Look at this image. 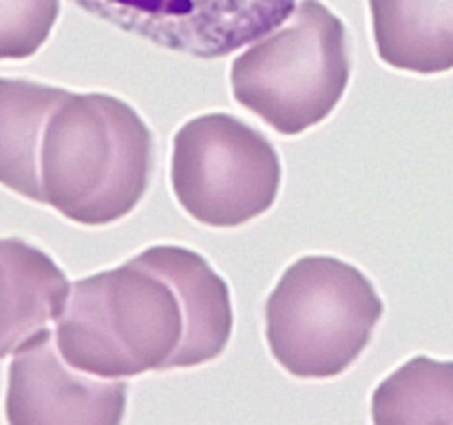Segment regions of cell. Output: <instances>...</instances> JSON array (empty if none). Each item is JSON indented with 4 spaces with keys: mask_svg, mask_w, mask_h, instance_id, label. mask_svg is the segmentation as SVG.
<instances>
[{
    "mask_svg": "<svg viewBox=\"0 0 453 425\" xmlns=\"http://www.w3.org/2000/svg\"><path fill=\"white\" fill-rule=\"evenodd\" d=\"M233 321L224 277L199 252L159 243L71 283L53 339L75 370L131 379L215 361Z\"/></svg>",
    "mask_w": 453,
    "mask_h": 425,
    "instance_id": "6da1fadb",
    "label": "cell"
},
{
    "mask_svg": "<svg viewBox=\"0 0 453 425\" xmlns=\"http://www.w3.org/2000/svg\"><path fill=\"white\" fill-rule=\"evenodd\" d=\"M153 159V133L128 102L71 91L44 128L42 204L75 224H113L146 195Z\"/></svg>",
    "mask_w": 453,
    "mask_h": 425,
    "instance_id": "7a4b0ae2",
    "label": "cell"
},
{
    "mask_svg": "<svg viewBox=\"0 0 453 425\" xmlns=\"http://www.w3.org/2000/svg\"><path fill=\"white\" fill-rule=\"evenodd\" d=\"M352 75L343 20L321 0H299L290 16L233 60L234 100L281 135H299L339 106Z\"/></svg>",
    "mask_w": 453,
    "mask_h": 425,
    "instance_id": "3957f363",
    "label": "cell"
},
{
    "mask_svg": "<svg viewBox=\"0 0 453 425\" xmlns=\"http://www.w3.org/2000/svg\"><path fill=\"white\" fill-rule=\"evenodd\" d=\"M374 283L343 259H296L265 301V339L296 379H334L370 345L383 317Z\"/></svg>",
    "mask_w": 453,
    "mask_h": 425,
    "instance_id": "277c9868",
    "label": "cell"
},
{
    "mask_svg": "<svg viewBox=\"0 0 453 425\" xmlns=\"http://www.w3.org/2000/svg\"><path fill=\"white\" fill-rule=\"evenodd\" d=\"M281 175L273 142L234 115H199L173 140V193L203 226L237 228L268 212L277 202Z\"/></svg>",
    "mask_w": 453,
    "mask_h": 425,
    "instance_id": "5b68a950",
    "label": "cell"
},
{
    "mask_svg": "<svg viewBox=\"0 0 453 425\" xmlns=\"http://www.w3.org/2000/svg\"><path fill=\"white\" fill-rule=\"evenodd\" d=\"M97 20L199 60L230 56L281 25L299 0H71Z\"/></svg>",
    "mask_w": 453,
    "mask_h": 425,
    "instance_id": "8992f818",
    "label": "cell"
},
{
    "mask_svg": "<svg viewBox=\"0 0 453 425\" xmlns=\"http://www.w3.org/2000/svg\"><path fill=\"white\" fill-rule=\"evenodd\" d=\"M4 414L12 425H118L127 410V379H100L62 359L51 328L12 354Z\"/></svg>",
    "mask_w": 453,
    "mask_h": 425,
    "instance_id": "52a82bcc",
    "label": "cell"
},
{
    "mask_svg": "<svg viewBox=\"0 0 453 425\" xmlns=\"http://www.w3.org/2000/svg\"><path fill=\"white\" fill-rule=\"evenodd\" d=\"M71 283L44 251L0 239V359L16 352L65 310Z\"/></svg>",
    "mask_w": 453,
    "mask_h": 425,
    "instance_id": "ba28073f",
    "label": "cell"
},
{
    "mask_svg": "<svg viewBox=\"0 0 453 425\" xmlns=\"http://www.w3.org/2000/svg\"><path fill=\"white\" fill-rule=\"evenodd\" d=\"M380 62L418 75L453 69V0H370Z\"/></svg>",
    "mask_w": 453,
    "mask_h": 425,
    "instance_id": "9c48e42d",
    "label": "cell"
},
{
    "mask_svg": "<svg viewBox=\"0 0 453 425\" xmlns=\"http://www.w3.org/2000/svg\"><path fill=\"white\" fill-rule=\"evenodd\" d=\"M71 91L31 80L0 78V184L42 204L40 146L53 111Z\"/></svg>",
    "mask_w": 453,
    "mask_h": 425,
    "instance_id": "30bf717a",
    "label": "cell"
},
{
    "mask_svg": "<svg viewBox=\"0 0 453 425\" xmlns=\"http://www.w3.org/2000/svg\"><path fill=\"white\" fill-rule=\"evenodd\" d=\"M376 425H453V361L410 359L372 394Z\"/></svg>",
    "mask_w": 453,
    "mask_h": 425,
    "instance_id": "8fae6325",
    "label": "cell"
},
{
    "mask_svg": "<svg viewBox=\"0 0 453 425\" xmlns=\"http://www.w3.org/2000/svg\"><path fill=\"white\" fill-rule=\"evenodd\" d=\"M60 0H0V60H27L47 42Z\"/></svg>",
    "mask_w": 453,
    "mask_h": 425,
    "instance_id": "7c38bea8",
    "label": "cell"
}]
</instances>
